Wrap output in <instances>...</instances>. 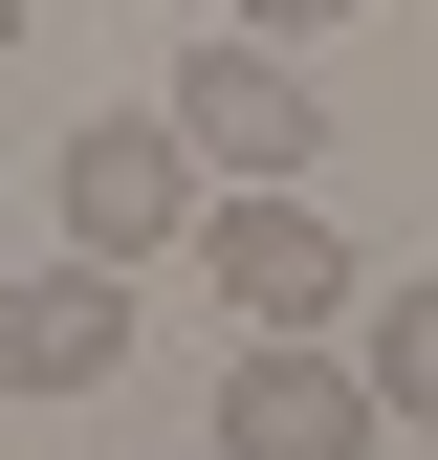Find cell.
<instances>
[{
    "instance_id": "cell-1",
    "label": "cell",
    "mask_w": 438,
    "mask_h": 460,
    "mask_svg": "<svg viewBox=\"0 0 438 460\" xmlns=\"http://www.w3.org/2000/svg\"><path fill=\"white\" fill-rule=\"evenodd\" d=\"M44 198H66V263H132V285H153V263L197 242V198H219V176H197L176 110H88V132L44 154Z\"/></svg>"
},
{
    "instance_id": "cell-2",
    "label": "cell",
    "mask_w": 438,
    "mask_h": 460,
    "mask_svg": "<svg viewBox=\"0 0 438 460\" xmlns=\"http://www.w3.org/2000/svg\"><path fill=\"white\" fill-rule=\"evenodd\" d=\"M176 263H197V285H219L241 329H351V307H372V263H351V242L307 219V176H219Z\"/></svg>"
},
{
    "instance_id": "cell-3",
    "label": "cell",
    "mask_w": 438,
    "mask_h": 460,
    "mask_svg": "<svg viewBox=\"0 0 438 460\" xmlns=\"http://www.w3.org/2000/svg\"><path fill=\"white\" fill-rule=\"evenodd\" d=\"M395 417H372L351 329H241V373H219V460H372Z\"/></svg>"
},
{
    "instance_id": "cell-4",
    "label": "cell",
    "mask_w": 438,
    "mask_h": 460,
    "mask_svg": "<svg viewBox=\"0 0 438 460\" xmlns=\"http://www.w3.org/2000/svg\"><path fill=\"white\" fill-rule=\"evenodd\" d=\"M153 110L197 132V176H307V154H328V110H307V66H285L263 22H219V44H176V88H153Z\"/></svg>"
},
{
    "instance_id": "cell-5",
    "label": "cell",
    "mask_w": 438,
    "mask_h": 460,
    "mask_svg": "<svg viewBox=\"0 0 438 460\" xmlns=\"http://www.w3.org/2000/svg\"><path fill=\"white\" fill-rule=\"evenodd\" d=\"M110 373H132V263L0 285V394H110Z\"/></svg>"
},
{
    "instance_id": "cell-6",
    "label": "cell",
    "mask_w": 438,
    "mask_h": 460,
    "mask_svg": "<svg viewBox=\"0 0 438 460\" xmlns=\"http://www.w3.org/2000/svg\"><path fill=\"white\" fill-rule=\"evenodd\" d=\"M351 373H372V417H395V438H438V263L351 307Z\"/></svg>"
},
{
    "instance_id": "cell-7",
    "label": "cell",
    "mask_w": 438,
    "mask_h": 460,
    "mask_svg": "<svg viewBox=\"0 0 438 460\" xmlns=\"http://www.w3.org/2000/svg\"><path fill=\"white\" fill-rule=\"evenodd\" d=\"M241 22H263V44H307V22H351V0H241Z\"/></svg>"
},
{
    "instance_id": "cell-8",
    "label": "cell",
    "mask_w": 438,
    "mask_h": 460,
    "mask_svg": "<svg viewBox=\"0 0 438 460\" xmlns=\"http://www.w3.org/2000/svg\"><path fill=\"white\" fill-rule=\"evenodd\" d=\"M0 44H22V0H0Z\"/></svg>"
},
{
    "instance_id": "cell-9",
    "label": "cell",
    "mask_w": 438,
    "mask_h": 460,
    "mask_svg": "<svg viewBox=\"0 0 438 460\" xmlns=\"http://www.w3.org/2000/svg\"><path fill=\"white\" fill-rule=\"evenodd\" d=\"M197 460H219V438H197Z\"/></svg>"
}]
</instances>
